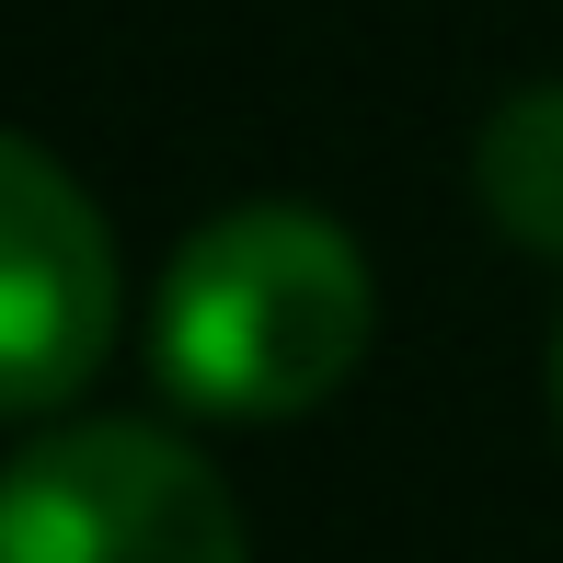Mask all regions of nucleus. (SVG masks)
Returning a JSON list of instances; mask_svg holds the SVG:
<instances>
[{
  "instance_id": "1",
  "label": "nucleus",
  "mask_w": 563,
  "mask_h": 563,
  "mask_svg": "<svg viewBox=\"0 0 563 563\" xmlns=\"http://www.w3.org/2000/svg\"><path fill=\"white\" fill-rule=\"evenodd\" d=\"M368 356V253L322 208H219L173 253L162 311H150V368L173 402L230 426H288L334 402Z\"/></svg>"
},
{
  "instance_id": "3",
  "label": "nucleus",
  "mask_w": 563,
  "mask_h": 563,
  "mask_svg": "<svg viewBox=\"0 0 563 563\" xmlns=\"http://www.w3.org/2000/svg\"><path fill=\"white\" fill-rule=\"evenodd\" d=\"M115 345L104 208L0 126V415H58Z\"/></svg>"
},
{
  "instance_id": "2",
  "label": "nucleus",
  "mask_w": 563,
  "mask_h": 563,
  "mask_svg": "<svg viewBox=\"0 0 563 563\" xmlns=\"http://www.w3.org/2000/svg\"><path fill=\"white\" fill-rule=\"evenodd\" d=\"M0 563H253V541L173 426L81 415L0 472Z\"/></svg>"
},
{
  "instance_id": "5",
  "label": "nucleus",
  "mask_w": 563,
  "mask_h": 563,
  "mask_svg": "<svg viewBox=\"0 0 563 563\" xmlns=\"http://www.w3.org/2000/svg\"><path fill=\"white\" fill-rule=\"evenodd\" d=\"M552 402H563V334H552Z\"/></svg>"
},
{
  "instance_id": "4",
  "label": "nucleus",
  "mask_w": 563,
  "mask_h": 563,
  "mask_svg": "<svg viewBox=\"0 0 563 563\" xmlns=\"http://www.w3.org/2000/svg\"><path fill=\"white\" fill-rule=\"evenodd\" d=\"M472 185H483V219H495L518 253H552L563 265V81L506 92V104L483 115Z\"/></svg>"
}]
</instances>
